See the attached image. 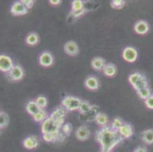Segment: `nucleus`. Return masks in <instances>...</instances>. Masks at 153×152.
I'll return each mask as SVG.
<instances>
[{
	"mask_svg": "<svg viewBox=\"0 0 153 152\" xmlns=\"http://www.w3.org/2000/svg\"><path fill=\"white\" fill-rule=\"evenodd\" d=\"M96 142L101 147V152H111L117 145L123 141V138L117 130L107 125L101 127L95 133Z\"/></svg>",
	"mask_w": 153,
	"mask_h": 152,
	"instance_id": "1",
	"label": "nucleus"
},
{
	"mask_svg": "<svg viewBox=\"0 0 153 152\" xmlns=\"http://www.w3.org/2000/svg\"><path fill=\"white\" fill-rule=\"evenodd\" d=\"M63 123L64 119L55 120L51 117L48 116V118H47L41 125V132L43 135L47 133H58L59 129H62Z\"/></svg>",
	"mask_w": 153,
	"mask_h": 152,
	"instance_id": "2",
	"label": "nucleus"
},
{
	"mask_svg": "<svg viewBox=\"0 0 153 152\" xmlns=\"http://www.w3.org/2000/svg\"><path fill=\"white\" fill-rule=\"evenodd\" d=\"M82 100L73 96H66L62 100V105L66 111L79 110Z\"/></svg>",
	"mask_w": 153,
	"mask_h": 152,
	"instance_id": "3",
	"label": "nucleus"
},
{
	"mask_svg": "<svg viewBox=\"0 0 153 152\" xmlns=\"http://www.w3.org/2000/svg\"><path fill=\"white\" fill-rule=\"evenodd\" d=\"M24 70L22 66L19 65H15L10 72L7 73V77L11 82H19L22 80L24 77Z\"/></svg>",
	"mask_w": 153,
	"mask_h": 152,
	"instance_id": "4",
	"label": "nucleus"
},
{
	"mask_svg": "<svg viewBox=\"0 0 153 152\" xmlns=\"http://www.w3.org/2000/svg\"><path fill=\"white\" fill-rule=\"evenodd\" d=\"M122 56L126 62L132 63V62H136L138 58V52L134 47H126L123 49Z\"/></svg>",
	"mask_w": 153,
	"mask_h": 152,
	"instance_id": "5",
	"label": "nucleus"
},
{
	"mask_svg": "<svg viewBox=\"0 0 153 152\" xmlns=\"http://www.w3.org/2000/svg\"><path fill=\"white\" fill-rule=\"evenodd\" d=\"M13 61L7 55H0V71L4 73H9L14 66Z\"/></svg>",
	"mask_w": 153,
	"mask_h": 152,
	"instance_id": "6",
	"label": "nucleus"
},
{
	"mask_svg": "<svg viewBox=\"0 0 153 152\" xmlns=\"http://www.w3.org/2000/svg\"><path fill=\"white\" fill-rule=\"evenodd\" d=\"M10 12L13 15L20 16V15H24L27 14L28 12V8H27V7L24 5L21 1H17L12 5Z\"/></svg>",
	"mask_w": 153,
	"mask_h": 152,
	"instance_id": "7",
	"label": "nucleus"
},
{
	"mask_svg": "<svg viewBox=\"0 0 153 152\" xmlns=\"http://www.w3.org/2000/svg\"><path fill=\"white\" fill-rule=\"evenodd\" d=\"M39 63L43 67H50L53 64L54 59L52 54L48 51H45L41 53L38 58Z\"/></svg>",
	"mask_w": 153,
	"mask_h": 152,
	"instance_id": "8",
	"label": "nucleus"
},
{
	"mask_svg": "<svg viewBox=\"0 0 153 152\" xmlns=\"http://www.w3.org/2000/svg\"><path fill=\"white\" fill-rule=\"evenodd\" d=\"M76 137L79 141L84 142L88 140L91 136V131L86 125H81L79 126L76 131Z\"/></svg>",
	"mask_w": 153,
	"mask_h": 152,
	"instance_id": "9",
	"label": "nucleus"
},
{
	"mask_svg": "<svg viewBox=\"0 0 153 152\" xmlns=\"http://www.w3.org/2000/svg\"><path fill=\"white\" fill-rule=\"evenodd\" d=\"M64 51L70 56H76L79 53V48L75 41L69 40L64 44Z\"/></svg>",
	"mask_w": 153,
	"mask_h": 152,
	"instance_id": "10",
	"label": "nucleus"
},
{
	"mask_svg": "<svg viewBox=\"0 0 153 152\" xmlns=\"http://www.w3.org/2000/svg\"><path fill=\"white\" fill-rule=\"evenodd\" d=\"M149 30V25L146 21L140 20L136 22L134 25V31L140 35H144Z\"/></svg>",
	"mask_w": 153,
	"mask_h": 152,
	"instance_id": "11",
	"label": "nucleus"
},
{
	"mask_svg": "<svg viewBox=\"0 0 153 152\" xmlns=\"http://www.w3.org/2000/svg\"><path fill=\"white\" fill-rule=\"evenodd\" d=\"M84 85L87 89L90 90H97L99 88V81L94 76H88L85 79Z\"/></svg>",
	"mask_w": 153,
	"mask_h": 152,
	"instance_id": "12",
	"label": "nucleus"
},
{
	"mask_svg": "<svg viewBox=\"0 0 153 152\" xmlns=\"http://www.w3.org/2000/svg\"><path fill=\"white\" fill-rule=\"evenodd\" d=\"M23 146L27 150L35 149L39 145V140L36 136H28L23 140Z\"/></svg>",
	"mask_w": 153,
	"mask_h": 152,
	"instance_id": "13",
	"label": "nucleus"
},
{
	"mask_svg": "<svg viewBox=\"0 0 153 152\" xmlns=\"http://www.w3.org/2000/svg\"><path fill=\"white\" fill-rule=\"evenodd\" d=\"M119 134L124 139H130L133 135V129L130 124L123 123L121 127L117 131Z\"/></svg>",
	"mask_w": 153,
	"mask_h": 152,
	"instance_id": "14",
	"label": "nucleus"
},
{
	"mask_svg": "<svg viewBox=\"0 0 153 152\" xmlns=\"http://www.w3.org/2000/svg\"><path fill=\"white\" fill-rule=\"evenodd\" d=\"M106 65V61L101 57H94L91 62V66L95 71H101Z\"/></svg>",
	"mask_w": 153,
	"mask_h": 152,
	"instance_id": "15",
	"label": "nucleus"
},
{
	"mask_svg": "<svg viewBox=\"0 0 153 152\" xmlns=\"http://www.w3.org/2000/svg\"><path fill=\"white\" fill-rule=\"evenodd\" d=\"M26 110L28 113V114L31 115L32 116L37 114L41 110L37 104L36 103L35 100H29L28 102L26 104Z\"/></svg>",
	"mask_w": 153,
	"mask_h": 152,
	"instance_id": "16",
	"label": "nucleus"
},
{
	"mask_svg": "<svg viewBox=\"0 0 153 152\" xmlns=\"http://www.w3.org/2000/svg\"><path fill=\"white\" fill-rule=\"evenodd\" d=\"M103 74L108 78L114 77L117 74V67L114 64L108 63L103 69Z\"/></svg>",
	"mask_w": 153,
	"mask_h": 152,
	"instance_id": "17",
	"label": "nucleus"
},
{
	"mask_svg": "<svg viewBox=\"0 0 153 152\" xmlns=\"http://www.w3.org/2000/svg\"><path fill=\"white\" fill-rule=\"evenodd\" d=\"M142 141L146 145H152L153 144V129H149L143 131L141 133Z\"/></svg>",
	"mask_w": 153,
	"mask_h": 152,
	"instance_id": "18",
	"label": "nucleus"
},
{
	"mask_svg": "<svg viewBox=\"0 0 153 152\" xmlns=\"http://www.w3.org/2000/svg\"><path fill=\"white\" fill-rule=\"evenodd\" d=\"M66 115V110L63 107H58L54 111H53L52 113L49 116L52 119L55 120H59V119H65V116Z\"/></svg>",
	"mask_w": 153,
	"mask_h": 152,
	"instance_id": "19",
	"label": "nucleus"
},
{
	"mask_svg": "<svg viewBox=\"0 0 153 152\" xmlns=\"http://www.w3.org/2000/svg\"><path fill=\"white\" fill-rule=\"evenodd\" d=\"M94 121L100 126L104 127V126L108 125V124L109 122V119H108V117L106 114L102 113H98L94 117Z\"/></svg>",
	"mask_w": 153,
	"mask_h": 152,
	"instance_id": "20",
	"label": "nucleus"
},
{
	"mask_svg": "<svg viewBox=\"0 0 153 152\" xmlns=\"http://www.w3.org/2000/svg\"><path fill=\"white\" fill-rule=\"evenodd\" d=\"M62 135L60 132L58 133H47L43 135V139L47 142H54L56 141L62 140Z\"/></svg>",
	"mask_w": 153,
	"mask_h": 152,
	"instance_id": "21",
	"label": "nucleus"
},
{
	"mask_svg": "<svg viewBox=\"0 0 153 152\" xmlns=\"http://www.w3.org/2000/svg\"><path fill=\"white\" fill-rule=\"evenodd\" d=\"M25 43L29 46L34 47L39 43V36L36 33H30L25 38Z\"/></svg>",
	"mask_w": 153,
	"mask_h": 152,
	"instance_id": "22",
	"label": "nucleus"
},
{
	"mask_svg": "<svg viewBox=\"0 0 153 152\" xmlns=\"http://www.w3.org/2000/svg\"><path fill=\"white\" fill-rule=\"evenodd\" d=\"M133 87V88L136 90V91H137V90H141V89H143V88H145V87H149L148 81H147V79L146 78V76L143 75L141 79H140L138 82H136V83L135 84Z\"/></svg>",
	"mask_w": 153,
	"mask_h": 152,
	"instance_id": "23",
	"label": "nucleus"
},
{
	"mask_svg": "<svg viewBox=\"0 0 153 152\" xmlns=\"http://www.w3.org/2000/svg\"><path fill=\"white\" fill-rule=\"evenodd\" d=\"M48 116H49L47 114V111L44 110H41L40 112L37 113L34 116H33V119L37 122H44L47 118H48Z\"/></svg>",
	"mask_w": 153,
	"mask_h": 152,
	"instance_id": "24",
	"label": "nucleus"
},
{
	"mask_svg": "<svg viewBox=\"0 0 153 152\" xmlns=\"http://www.w3.org/2000/svg\"><path fill=\"white\" fill-rule=\"evenodd\" d=\"M91 109H92V106L91 105V104L88 101L82 100V102L80 107L79 109V111L81 114H86L89 112Z\"/></svg>",
	"mask_w": 153,
	"mask_h": 152,
	"instance_id": "25",
	"label": "nucleus"
},
{
	"mask_svg": "<svg viewBox=\"0 0 153 152\" xmlns=\"http://www.w3.org/2000/svg\"><path fill=\"white\" fill-rule=\"evenodd\" d=\"M9 117L5 112L0 111V129H4L9 125Z\"/></svg>",
	"mask_w": 153,
	"mask_h": 152,
	"instance_id": "26",
	"label": "nucleus"
},
{
	"mask_svg": "<svg viewBox=\"0 0 153 152\" xmlns=\"http://www.w3.org/2000/svg\"><path fill=\"white\" fill-rule=\"evenodd\" d=\"M137 94L139 95V97H140L143 100H146L148 97H149L152 95L151 89L149 88V87H146L145 88L141 89L140 90H137Z\"/></svg>",
	"mask_w": 153,
	"mask_h": 152,
	"instance_id": "27",
	"label": "nucleus"
},
{
	"mask_svg": "<svg viewBox=\"0 0 153 152\" xmlns=\"http://www.w3.org/2000/svg\"><path fill=\"white\" fill-rule=\"evenodd\" d=\"M143 75L140 74V72H133V73L130 74L129 75V78H128V80H129V82L131 85L132 86H133L136 82H138L140 79L142 78Z\"/></svg>",
	"mask_w": 153,
	"mask_h": 152,
	"instance_id": "28",
	"label": "nucleus"
},
{
	"mask_svg": "<svg viewBox=\"0 0 153 152\" xmlns=\"http://www.w3.org/2000/svg\"><path fill=\"white\" fill-rule=\"evenodd\" d=\"M84 8V2L82 0H75L72 2V12L81 10Z\"/></svg>",
	"mask_w": 153,
	"mask_h": 152,
	"instance_id": "29",
	"label": "nucleus"
},
{
	"mask_svg": "<svg viewBox=\"0 0 153 152\" xmlns=\"http://www.w3.org/2000/svg\"><path fill=\"white\" fill-rule=\"evenodd\" d=\"M35 101L41 110H44L47 106V100L44 96H39V97H37L36 98Z\"/></svg>",
	"mask_w": 153,
	"mask_h": 152,
	"instance_id": "30",
	"label": "nucleus"
},
{
	"mask_svg": "<svg viewBox=\"0 0 153 152\" xmlns=\"http://www.w3.org/2000/svg\"><path fill=\"white\" fill-rule=\"evenodd\" d=\"M123 125V122L122 121L121 119L120 118H115V119H113V121L111 122V127L114 130L118 131V129L121 127L122 125Z\"/></svg>",
	"mask_w": 153,
	"mask_h": 152,
	"instance_id": "31",
	"label": "nucleus"
},
{
	"mask_svg": "<svg viewBox=\"0 0 153 152\" xmlns=\"http://www.w3.org/2000/svg\"><path fill=\"white\" fill-rule=\"evenodd\" d=\"M126 4V2L124 0H114L111 1V6L114 9H120L123 8Z\"/></svg>",
	"mask_w": 153,
	"mask_h": 152,
	"instance_id": "32",
	"label": "nucleus"
},
{
	"mask_svg": "<svg viewBox=\"0 0 153 152\" xmlns=\"http://www.w3.org/2000/svg\"><path fill=\"white\" fill-rule=\"evenodd\" d=\"M72 125H71L69 122H66V123L63 124V125L62 126V133L66 136H69L71 134V132H72Z\"/></svg>",
	"mask_w": 153,
	"mask_h": 152,
	"instance_id": "33",
	"label": "nucleus"
},
{
	"mask_svg": "<svg viewBox=\"0 0 153 152\" xmlns=\"http://www.w3.org/2000/svg\"><path fill=\"white\" fill-rule=\"evenodd\" d=\"M86 12L85 8H82L81 10L76 11V12H72L71 11V15H72L74 19H78V18H80L81 16H82Z\"/></svg>",
	"mask_w": 153,
	"mask_h": 152,
	"instance_id": "34",
	"label": "nucleus"
},
{
	"mask_svg": "<svg viewBox=\"0 0 153 152\" xmlns=\"http://www.w3.org/2000/svg\"><path fill=\"white\" fill-rule=\"evenodd\" d=\"M145 104H146L147 108L153 110V94H152L146 100H145Z\"/></svg>",
	"mask_w": 153,
	"mask_h": 152,
	"instance_id": "35",
	"label": "nucleus"
},
{
	"mask_svg": "<svg viewBox=\"0 0 153 152\" xmlns=\"http://www.w3.org/2000/svg\"><path fill=\"white\" fill-rule=\"evenodd\" d=\"M21 2L24 4V5H25L27 7V8L30 9L33 7L34 3V0H21Z\"/></svg>",
	"mask_w": 153,
	"mask_h": 152,
	"instance_id": "36",
	"label": "nucleus"
},
{
	"mask_svg": "<svg viewBox=\"0 0 153 152\" xmlns=\"http://www.w3.org/2000/svg\"><path fill=\"white\" fill-rule=\"evenodd\" d=\"M49 3L51 5H59L61 3L60 0H50Z\"/></svg>",
	"mask_w": 153,
	"mask_h": 152,
	"instance_id": "37",
	"label": "nucleus"
},
{
	"mask_svg": "<svg viewBox=\"0 0 153 152\" xmlns=\"http://www.w3.org/2000/svg\"><path fill=\"white\" fill-rule=\"evenodd\" d=\"M134 152H147L146 149L144 147H138L135 149Z\"/></svg>",
	"mask_w": 153,
	"mask_h": 152,
	"instance_id": "38",
	"label": "nucleus"
},
{
	"mask_svg": "<svg viewBox=\"0 0 153 152\" xmlns=\"http://www.w3.org/2000/svg\"><path fill=\"white\" fill-rule=\"evenodd\" d=\"M0 130H1V129H0Z\"/></svg>",
	"mask_w": 153,
	"mask_h": 152,
	"instance_id": "39",
	"label": "nucleus"
}]
</instances>
